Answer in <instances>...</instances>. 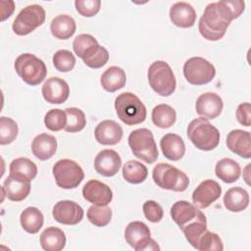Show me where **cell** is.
<instances>
[{
  "instance_id": "1",
  "label": "cell",
  "mask_w": 251,
  "mask_h": 251,
  "mask_svg": "<svg viewBox=\"0 0 251 251\" xmlns=\"http://www.w3.org/2000/svg\"><path fill=\"white\" fill-rule=\"evenodd\" d=\"M231 21L229 14L220 1L210 3L199 20V32L205 39L217 41L225 35Z\"/></svg>"
},
{
  "instance_id": "2",
  "label": "cell",
  "mask_w": 251,
  "mask_h": 251,
  "mask_svg": "<svg viewBox=\"0 0 251 251\" xmlns=\"http://www.w3.org/2000/svg\"><path fill=\"white\" fill-rule=\"evenodd\" d=\"M187 136L199 150L211 151L220 143V132L217 127L204 118L192 120L187 126Z\"/></svg>"
},
{
  "instance_id": "3",
  "label": "cell",
  "mask_w": 251,
  "mask_h": 251,
  "mask_svg": "<svg viewBox=\"0 0 251 251\" xmlns=\"http://www.w3.org/2000/svg\"><path fill=\"white\" fill-rule=\"evenodd\" d=\"M115 109L119 119L126 126L141 124L146 119V108L141 100L131 92H124L115 100Z\"/></svg>"
},
{
  "instance_id": "4",
  "label": "cell",
  "mask_w": 251,
  "mask_h": 251,
  "mask_svg": "<svg viewBox=\"0 0 251 251\" xmlns=\"http://www.w3.org/2000/svg\"><path fill=\"white\" fill-rule=\"evenodd\" d=\"M147 77L151 88L160 96H170L176 90V76L165 61L153 62L148 69Z\"/></svg>"
},
{
  "instance_id": "5",
  "label": "cell",
  "mask_w": 251,
  "mask_h": 251,
  "mask_svg": "<svg viewBox=\"0 0 251 251\" xmlns=\"http://www.w3.org/2000/svg\"><path fill=\"white\" fill-rule=\"evenodd\" d=\"M154 182L163 189L182 192L189 185L188 176L177 168L167 164H157L152 172Z\"/></svg>"
},
{
  "instance_id": "6",
  "label": "cell",
  "mask_w": 251,
  "mask_h": 251,
  "mask_svg": "<svg viewBox=\"0 0 251 251\" xmlns=\"http://www.w3.org/2000/svg\"><path fill=\"white\" fill-rule=\"evenodd\" d=\"M128 145L133 155L145 163H154L159 156L153 133L148 128H137L128 135Z\"/></svg>"
},
{
  "instance_id": "7",
  "label": "cell",
  "mask_w": 251,
  "mask_h": 251,
  "mask_svg": "<svg viewBox=\"0 0 251 251\" xmlns=\"http://www.w3.org/2000/svg\"><path fill=\"white\" fill-rule=\"evenodd\" d=\"M15 70L22 79L31 86L42 82L47 75L45 63L30 53L22 54L16 59Z\"/></svg>"
},
{
  "instance_id": "8",
  "label": "cell",
  "mask_w": 251,
  "mask_h": 251,
  "mask_svg": "<svg viewBox=\"0 0 251 251\" xmlns=\"http://www.w3.org/2000/svg\"><path fill=\"white\" fill-rule=\"evenodd\" d=\"M52 173L57 185L63 189L75 188L84 177L81 167L70 159H62L56 162Z\"/></svg>"
},
{
  "instance_id": "9",
  "label": "cell",
  "mask_w": 251,
  "mask_h": 251,
  "mask_svg": "<svg viewBox=\"0 0 251 251\" xmlns=\"http://www.w3.org/2000/svg\"><path fill=\"white\" fill-rule=\"evenodd\" d=\"M183 75L190 84L203 85L212 81L216 69L208 60L202 57H192L184 63Z\"/></svg>"
},
{
  "instance_id": "10",
  "label": "cell",
  "mask_w": 251,
  "mask_h": 251,
  "mask_svg": "<svg viewBox=\"0 0 251 251\" xmlns=\"http://www.w3.org/2000/svg\"><path fill=\"white\" fill-rule=\"evenodd\" d=\"M150 229L142 222H130L125 230V238L130 247L135 251L160 250L157 242L151 238Z\"/></svg>"
},
{
  "instance_id": "11",
  "label": "cell",
  "mask_w": 251,
  "mask_h": 251,
  "mask_svg": "<svg viewBox=\"0 0 251 251\" xmlns=\"http://www.w3.org/2000/svg\"><path fill=\"white\" fill-rule=\"evenodd\" d=\"M45 10L40 5H28L16 17L13 23V31L18 35H26L40 26L45 21Z\"/></svg>"
},
{
  "instance_id": "12",
  "label": "cell",
  "mask_w": 251,
  "mask_h": 251,
  "mask_svg": "<svg viewBox=\"0 0 251 251\" xmlns=\"http://www.w3.org/2000/svg\"><path fill=\"white\" fill-rule=\"evenodd\" d=\"M52 215L58 223L74 226L83 219L84 213L77 203L71 200H62L54 205Z\"/></svg>"
},
{
  "instance_id": "13",
  "label": "cell",
  "mask_w": 251,
  "mask_h": 251,
  "mask_svg": "<svg viewBox=\"0 0 251 251\" xmlns=\"http://www.w3.org/2000/svg\"><path fill=\"white\" fill-rule=\"evenodd\" d=\"M222 194L221 185L213 179L203 180L192 193V202L198 209L208 208L220 198Z\"/></svg>"
},
{
  "instance_id": "14",
  "label": "cell",
  "mask_w": 251,
  "mask_h": 251,
  "mask_svg": "<svg viewBox=\"0 0 251 251\" xmlns=\"http://www.w3.org/2000/svg\"><path fill=\"white\" fill-rule=\"evenodd\" d=\"M42 96L50 104H62L67 101L70 95V87L63 78L52 76L42 85Z\"/></svg>"
},
{
  "instance_id": "15",
  "label": "cell",
  "mask_w": 251,
  "mask_h": 251,
  "mask_svg": "<svg viewBox=\"0 0 251 251\" xmlns=\"http://www.w3.org/2000/svg\"><path fill=\"white\" fill-rule=\"evenodd\" d=\"M82 196L94 205L105 206L112 201L113 192L106 183L98 179H90L82 187Z\"/></svg>"
},
{
  "instance_id": "16",
  "label": "cell",
  "mask_w": 251,
  "mask_h": 251,
  "mask_svg": "<svg viewBox=\"0 0 251 251\" xmlns=\"http://www.w3.org/2000/svg\"><path fill=\"white\" fill-rule=\"evenodd\" d=\"M224 108L223 99L215 92H205L201 94L195 103L196 113L206 120L216 119Z\"/></svg>"
},
{
  "instance_id": "17",
  "label": "cell",
  "mask_w": 251,
  "mask_h": 251,
  "mask_svg": "<svg viewBox=\"0 0 251 251\" xmlns=\"http://www.w3.org/2000/svg\"><path fill=\"white\" fill-rule=\"evenodd\" d=\"M122 165L120 155L112 149H104L100 151L94 159V168L96 172L104 176H115Z\"/></svg>"
},
{
  "instance_id": "18",
  "label": "cell",
  "mask_w": 251,
  "mask_h": 251,
  "mask_svg": "<svg viewBox=\"0 0 251 251\" xmlns=\"http://www.w3.org/2000/svg\"><path fill=\"white\" fill-rule=\"evenodd\" d=\"M94 136L98 143L103 145H115L123 137L122 126L112 120L100 122L94 130Z\"/></svg>"
},
{
  "instance_id": "19",
  "label": "cell",
  "mask_w": 251,
  "mask_h": 251,
  "mask_svg": "<svg viewBox=\"0 0 251 251\" xmlns=\"http://www.w3.org/2000/svg\"><path fill=\"white\" fill-rule=\"evenodd\" d=\"M226 146L234 154L250 159L251 139L250 132L242 129H233L226 136Z\"/></svg>"
},
{
  "instance_id": "20",
  "label": "cell",
  "mask_w": 251,
  "mask_h": 251,
  "mask_svg": "<svg viewBox=\"0 0 251 251\" xmlns=\"http://www.w3.org/2000/svg\"><path fill=\"white\" fill-rule=\"evenodd\" d=\"M201 214L202 212L194 204L185 200L176 201L171 208V217L180 229L198 218Z\"/></svg>"
},
{
  "instance_id": "21",
  "label": "cell",
  "mask_w": 251,
  "mask_h": 251,
  "mask_svg": "<svg viewBox=\"0 0 251 251\" xmlns=\"http://www.w3.org/2000/svg\"><path fill=\"white\" fill-rule=\"evenodd\" d=\"M170 19L178 27H191L196 21V12L189 3L176 2L170 9Z\"/></svg>"
},
{
  "instance_id": "22",
  "label": "cell",
  "mask_w": 251,
  "mask_h": 251,
  "mask_svg": "<svg viewBox=\"0 0 251 251\" xmlns=\"http://www.w3.org/2000/svg\"><path fill=\"white\" fill-rule=\"evenodd\" d=\"M2 189L9 200L20 202L28 196L30 192V181L9 176L4 180Z\"/></svg>"
},
{
  "instance_id": "23",
  "label": "cell",
  "mask_w": 251,
  "mask_h": 251,
  "mask_svg": "<svg viewBox=\"0 0 251 251\" xmlns=\"http://www.w3.org/2000/svg\"><path fill=\"white\" fill-rule=\"evenodd\" d=\"M56 150L57 140L53 135L48 133H40L36 135L31 142V151L33 155L41 161L53 157Z\"/></svg>"
},
{
  "instance_id": "24",
  "label": "cell",
  "mask_w": 251,
  "mask_h": 251,
  "mask_svg": "<svg viewBox=\"0 0 251 251\" xmlns=\"http://www.w3.org/2000/svg\"><path fill=\"white\" fill-rule=\"evenodd\" d=\"M160 147L162 149L163 155L171 161L180 160L185 153L184 141L179 135L176 133L165 134L161 138Z\"/></svg>"
},
{
  "instance_id": "25",
  "label": "cell",
  "mask_w": 251,
  "mask_h": 251,
  "mask_svg": "<svg viewBox=\"0 0 251 251\" xmlns=\"http://www.w3.org/2000/svg\"><path fill=\"white\" fill-rule=\"evenodd\" d=\"M248 192L239 186L229 188L224 196L225 207L230 212H241L245 210L249 205Z\"/></svg>"
},
{
  "instance_id": "26",
  "label": "cell",
  "mask_w": 251,
  "mask_h": 251,
  "mask_svg": "<svg viewBox=\"0 0 251 251\" xmlns=\"http://www.w3.org/2000/svg\"><path fill=\"white\" fill-rule=\"evenodd\" d=\"M40 245L45 251H61L66 245V235L61 228L49 226L40 234Z\"/></svg>"
},
{
  "instance_id": "27",
  "label": "cell",
  "mask_w": 251,
  "mask_h": 251,
  "mask_svg": "<svg viewBox=\"0 0 251 251\" xmlns=\"http://www.w3.org/2000/svg\"><path fill=\"white\" fill-rule=\"evenodd\" d=\"M100 82L106 91L115 92L126 85V75L122 68L112 66L102 74Z\"/></svg>"
},
{
  "instance_id": "28",
  "label": "cell",
  "mask_w": 251,
  "mask_h": 251,
  "mask_svg": "<svg viewBox=\"0 0 251 251\" xmlns=\"http://www.w3.org/2000/svg\"><path fill=\"white\" fill-rule=\"evenodd\" d=\"M76 29L75 20L69 15H59L55 17L50 25L51 33L58 39H69Z\"/></svg>"
},
{
  "instance_id": "29",
  "label": "cell",
  "mask_w": 251,
  "mask_h": 251,
  "mask_svg": "<svg viewBox=\"0 0 251 251\" xmlns=\"http://www.w3.org/2000/svg\"><path fill=\"white\" fill-rule=\"evenodd\" d=\"M215 173L216 176L224 182L232 183L239 178L241 169L236 161L230 158H224L217 162Z\"/></svg>"
},
{
  "instance_id": "30",
  "label": "cell",
  "mask_w": 251,
  "mask_h": 251,
  "mask_svg": "<svg viewBox=\"0 0 251 251\" xmlns=\"http://www.w3.org/2000/svg\"><path fill=\"white\" fill-rule=\"evenodd\" d=\"M10 176L25 179L32 180L37 175V167L34 162L27 158H17L10 164Z\"/></svg>"
},
{
  "instance_id": "31",
  "label": "cell",
  "mask_w": 251,
  "mask_h": 251,
  "mask_svg": "<svg viewBox=\"0 0 251 251\" xmlns=\"http://www.w3.org/2000/svg\"><path fill=\"white\" fill-rule=\"evenodd\" d=\"M20 222L22 227L28 233H37L43 226L44 217L39 209L36 207H27L25 209L21 216Z\"/></svg>"
},
{
  "instance_id": "32",
  "label": "cell",
  "mask_w": 251,
  "mask_h": 251,
  "mask_svg": "<svg viewBox=\"0 0 251 251\" xmlns=\"http://www.w3.org/2000/svg\"><path fill=\"white\" fill-rule=\"evenodd\" d=\"M152 122L160 128L171 127L176 120V114L173 107L168 104H159L152 110Z\"/></svg>"
},
{
  "instance_id": "33",
  "label": "cell",
  "mask_w": 251,
  "mask_h": 251,
  "mask_svg": "<svg viewBox=\"0 0 251 251\" xmlns=\"http://www.w3.org/2000/svg\"><path fill=\"white\" fill-rule=\"evenodd\" d=\"M148 176L147 168L140 162L135 160L127 161L123 167V177L126 181L138 184L143 182Z\"/></svg>"
},
{
  "instance_id": "34",
  "label": "cell",
  "mask_w": 251,
  "mask_h": 251,
  "mask_svg": "<svg viewBox=\"0 0 251 251\" xmlns=\"http://www.w3.org/2000/svg\"><path fill=\"white\" fill-rule=\"evenodd\" d=\"M181 230L188 243L195 248L199 238L207 230V220L205 215L202 213L198 218L182 227Z\"/></svg>"
},
{
  "instance_id": "35",
  "label": "cell",
  "mask_w": 251,
  "mask_h": 251,
  "mask_svg": "<svg viewBox=\"0 0 251 251\" xmlns=\"http://www.w3.org/2000/svg\"><path fill=\"white\" fill-rule=\"evenodd\" d=\"M82 60L87 67L99 69L107 64L109 60V52L105 47L96 44L85 52Z\"/></svg>"
},
{
  "instance_id": "36",
  "label": "cell",
  "mask_w": 251,
  "mask_h": 251,
  "mask_svg": "<svg viewBox=\"0 0 251 251\" xmlns=\"http://www.w3.org/2000/svg\"><path fill=\"white\" fill-rule=\"evenodd\" d=\"M67 115V124L64 128L67 132H77L83 129L86 125V118L84 113L75 107L67 108L65 110Z\"/></svg>"
},
{
  "instance_id": "37",
  "label": "cell",
  "mask_w": 251,
  "mask_h": 251,
  "mask_svg": "<svg viewBox=\"0 0 251 251\" xmlns=\"http://www.w3.org/2000/svg\"><path fill=\"white\" fill-rule=\"evenodd\" d=\"M88 221L96 226H107L112 219V210L107 205L99 206L92 205L87 210Z\"/></svg>"
},
{
  "instance_id": "38",
  "label": "cell",
  "mask_w": 251,
  "mask_h": 251,
  "mask_svg": "<svg viewBox=\"0 0 251 251\" xmlns=\"http://www.w3.org/2000/svg\"><path fill=\"white\" fill-rule=\"evenodd\" d=\"M19 128L17 123L8 117L0 118V144L6 145L12 143L18 135Z\"/></svg>"
},
{
  "instance_id": "39",
  "label": "cell",
  "mask_w": 251,
  "mask_h": 251,
  "mask_svg": "<svg viewBox=\"0 0 251 251\" xmlns=\"http://www.w3.org/2000/svg\"><path fill=\"white\" fill-rule=\"evenodd\" d=\"M195 249L199 251H222L224 245L217 233L207 229L199 238Z\"/></svg>"
},
{
  "instance_id": "40",
  "label": "cell",
  "mask_w": 251,
  "mask_h": 251,
  "mask_svg": "<svg viewBox=\"0 0 251 251\" xmlns=\"http://www.w3.org/2000/svg\"><path fill=\"white\" fill-rule=\"evenodd\" d=\"M67 124L66 112L61 109H51L44 117V125L51 131H59L64 129Z\"/></svg>"
},
{
  "instance_id": "41",
  "label": "cell",
  "mask_w": 251,
  "mask_h": 251,
  "mask_svg": "<svg viewBox=\"0 0 251 251\" xmlns=\"http://www.w3.org/2000/svg\"><path fill=\"white\" fill-rule=\"evenodd\" d=\"M53 65L59 72H62V73L70 72L74 69L75 65V57L69 50H66V49L58 50L53 55Z\"/></svg>"
},
{
  "instance_id": "42",
  "label": "cell",
  "mask_w": 251,
  "mask_h": 251,
  "mask_svg": "<svg viewBox=\"0 0 251 251\" xmlns=\"http://www.w3.org/2000/svg\"><path fill=\"white\" fill-rule=\"evenodd\" d=\"M96 44H99V43L94 36L87 33H81V34H78L74 39L73 48L75 55H77L79 58L82 59L85 52Z\"/></svg>"
},
{
  "instance_id": "43",
  "label": "cell",
  "mask_w": 251,
  "mask_h": 251,
  "mask_svg": "<svg viewBox=\"0 0 251 251\" xmlns=\"http://www.w3.org/2000/svg\"><path fill=\"white\" fill-rule=\"evenodd\" d=\"M75 9L78 14L83 17H93L96 15L101 7V1L99 0H76L75 2Z\"/></svg>"
},
{
  "instance_id": "44",
  "label": "cell",
  "mask_w": 251,
  "mask_h": 251,
  "mask_svg": "<svg viewBox=\"0 0 251 251\" xmlns=\"http://www.w3.org/2000/svg\"><path fill=\"white\" fill-rule=\"evenodd\" d=\"M143 214L151 223H159L164 216L162 206L154 200H148L143 204Z\"/></svg>"
},
{
  "instance_id": "45",
  "label": "cell",
  "mask_w": 251,
  "mask_h": 251,
  "mask_svg": "<svg viewBox=\"0 0 251 251\" xmlns=\"http://www.w3.org/2000/svg\"><path fill=\"white\" fill-rule=\"evenodd\" d=\"M236 119L239 124L245 126L251 125V105L248 102L241 103L236 109Z\"/></svg>"
},
{
  "instance_id": "46",
  "label": "cell",
  "mask_w": 251,
  "mask_h": 251,
  "mask_svg": "<svg viewBox=\"0 0 251 251\" xmlns=\"http://www.w3.org/2000/svg\"><path fill=\"white\" fill-rule=\"evenodd\" d=\"M2 5V17L1 21H5L7 18H9L15 9V4L13 1H1Z\"/></svg>"
},
{
  "instance_id": "47",
  "label": "cell",
  "mask_w": 251,
  "mask_h": 251,
  "mask_svg": "<svg viewBox=\"0 0 251 251\" xmlns=\"http://www.w3.org/2000/svg\"><path fill=\"white\" fill-rule=\"evenodd\" d=\"M249 168H250V164H248L245 169H244V173H243V178L246 181V183L249 185L250 184V177H249Z\"/></svg>"
}]
</instances>
